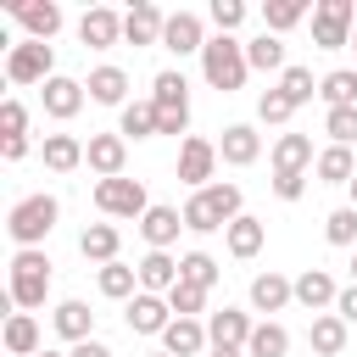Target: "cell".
<instances>
[{
    "label": "cell",
    "instance_id": "db71d44e",
    "mask_svg": "<svg viewBox=\"0 0 357 357\" xmlns=\"http://www.w3.org/2000/svg\"><path fill=\"white\" fill-rule=\"evenodd\" d=\"M346 190H351V206H357V178H351V184H346Z\"/></svg>",
    "mask_w": 357,
    "mask_h": 357
},
{
    "label": "cell",
    "instance_id": "44dd1931",
    "mask_svg": "<svg viewBox=\"0 0 357 357\" xmlns=\"http://www.w3.org/2000/svg\"><path fill=\"white\" fill-rule=\"evenodd\" d=\"M335 279H329V268H307V273H296V307H307V312H324V307H335Z\"/></svg>",
    "mask_w": 357,
    "mask_h": 357
},
{
    "label": "cell",
    "instance_id": "f907efd6",
    "mask_svg": "<svg viewBox=\"0 0 357 357\" xmlns=\"http://www.w3.org/2000/svg\"><path fill=\"white\" fill-rule=\"evenodd\" d=\"M67 357H112V346H100V340H84V346H73Z\"/></svg>",
    "mask_w": 357,
    "mask_h": 357
},
{
    "label": "cell",
    "instance_id": "f35d334b",
    "mask_svg": "<svg viewBox=\"0 0 357 357\" xmlns=\"http://www.w3.org/2000/svg\"><path fill=\"white\" fill-rule=\"evenodd\" d=\"M178 279H184V284L212 290V284H218V262H212L206 251H184V257H178Z\"/></svg>",
    "mask_w": 357,
    "mask_h": 357
},
{
    "label": "cell",
    "instance_id": "2e32d148",
    "mask_svg": "<svg viewBox=\"0 0 357 357\" xmlns=\"http://www.w3.org/2000/svg\"><path fill=\"white\" fill-rule=\"evenodd\" d=\"M162 351H167V357H201V351H212L206 324H201V318H173L167 335H162Z\"/></svg>",
    "mask_w": 357,
    "mask_h": 357
},
{
    "label": "cell",
    "instance_id": "f6af8a7d",
    "mask_svg": "<svg viewBox=\"0 0 357 357\" xmlns=\"http://www.w3.org/2000/svg\"><path fill=\"white\" fill-rule=\"evenodd\" d=\"M0 134H6V139H28V112H22V100H6V106H0Z\"/></svg>",
    "mask_w": 357,
    "mask_h": 357
},
{
    "label": "cell",
    "instance_id": "4dcf8cb0",
    "mask_svg": "<svg viewBox=\"0 0 357 357\" xmlns=\"http://www.w3.org/2000/svg\"><path fill=\"white\" fill-rule=\"evenodd\" d=\"M6 351L11 357H39V324H33V312H11L6 318Z\"/></svg>",
    "mask_w": 357,
    "mask_h": 357
},
{
    "label": "cell",
    "instance_id": "e0dca14e",
    "mask_svg": "<svg viewBox=\"0 0 357 357\" xmlns=\"http://www.w3.org/2000/svg\"><path fill=\"white\" fill-rule=\"evenodd\" d=\"M162 28H167V11L151 6V0H139V6L123 17V39H128V45H162Z\"/></svg>",
    "mask_w": 357,
    "mask_h": 357
},
{
    "label": "cell",
    "instance_id": "83f0119b",
    "mask_svg": "<svg viewBox=\"0 0 357 357\" xmlns=\"http://www.w3.org/2000/svg\"><path fill=\"white\" fill-rule=\"evenodd\" d=\"M346 329H351L346 318L318 312V318H312V329H307V340H312V351H318V357H340V351H346Z\"/></svg>",
    "mask_w": 357,
    "mask_h": 357
},
{
    "label": "cell",
    "instance_id": "5b68a950",
    "mask_svg": "<svg viewBox=\"0 0 357 357\" xmlns=\"http://www.w3.org/2000/svg\"><path fill=\"white\" fill-rule=\"evenodd\" d=\"M151 100H156V123H162V134H184L190 128V84H184V73H156L151 78Z\"/></svg>",
    "mask_w": 357,
    "mask_h": 357
},
{
    "label": "cell",
    "instance_id": "4316f807",
    "mask_svg": "<svg viewBox=\"0 0 357 357\" xmlns=\"http://www.w3.org/2000/svg\"><path fill=\"white\" fill-rule=\"evenodd\" d=\"M173 284H178V262H173L167 251H145V262H139V290L167 296Z\"/></svg>",
    "mask_w": 357,
    "mask_h": 357
},
{
    "label": "cell",
    "instance_id": "603a6c76",
    "mask_svg": "<svg viewBox=\"0 0 357 357\" xmlns=\"http://www.w3.org/2000/svg\"><path fill=\"white\" fill-rule=\"evenodd\" d=\"M223 240H229V257H240V262H245V257H257V251H262L268 223H262V218H251V212H240V218L223 229Z\"/></svg>",
    "mask_w": 357,
    "mask_h": 357
},
{
    "label": "cell",
    "instance_id": "816d5d0a",
    "mask_svg": "<svg viewBox=\"0 0 357 357\" xmlns=\"http://www.w3.org/2000/svg\"><path fill=\"white\" fill-rule=\"evenodd\" d=\"M206 357H240V351H218V346H212V351H206Z\"/></svg>",
    "mask_w": 357,
    "mask_h": 357
},
{
    "label": "cell",
    "instance_id": "bcb514c9",
    "mask_svg": "<svg viewBox=\"0 0 357 357\" xmlns=\"http://www.w3.org/2000/svg\"><path fill=\"white\" fill-rule=\"evenodd\" d=\"M212 22H218V33H234L245 22V6L240 0H212Z\"/></svg>",
    "mask_w": 357,
    "mask_h": 357
},
{
    "label": "cell",
    "instance_id": "7c38bea8",
    "mask_svg": "<svg viewBox=\"0 0 357 357\" xmlns=\"http://www.w3.org/2000/svg\"><path fill=\"white\" fill-rule=\"evenodd\" d=\"M11 17L28 28V39H45V45H50V39L61 33V6H56V0H17Z\"/></svg>",
    "mask_w": 357,
    "mask_h": 357
},
{
    "label": "cell",
    "instance_id": "ab89813d",
    "mask_svg": "<svg viewBox=\"0 0 357 357\" xmlns=\"http://www.w3.org/2000/svg\"><path fill=\"white\" fill-rule=\"evenodd\" d=\"M167 307H173V318H195V312H206V290L178 279V284L167 290Z\"/></svg>",
    "mask_w": 357,
    "mask_h": 357
},
{
    "label": "cell",
    "instance_id": "7bdbcfd3",
    "mask_svg": "<svg viewBox=\"0 0 357 357\" xmlns=\"http://www.w3.org/2000/svg\"><path fill=\"white\" fill-rule=\"evenodd\" d=\"M324 134H329L335 145H351V139H357V106H335V112H324Z\"/></svg>",
    "mask_w": 357,
    "mask_h": 357
},
{
    "label": "cell",
    "instance_id": "b9f144b4",
    "mask_svg": "<svg viewBox=\"0 0 357 357\" xmlns=\"http://www.w3.org/2000/svg\"><path fill=\"white\" fill-rule=\"evenodd\" d=\"M279 89L290 95V106H307V100L318 95V89H312V67H284V73H279Z\"/></svg>",
    "mask_w": 357,
    "mask_h": 357
},
{
    "label": "cell",
    "instance_id": "3957f363",
    "mask_svg": "<svg viewBox=\"0 0 357 357\" xmlns=\"http://www.w3.org/2000/svg\"><path fill=\"white\" fill-rule=\"evenodd\" d=\"M201 73H206V84H212L218 95H234V89L245 84V73H251V61H245V45H240L234 33H218V39H206V50H201Z\"/></svg>",
    "mask_w": 357,
    "mask_h": 357
},
{
    "label": "cell",
    "instance_id": "d6a6232c",
    "mask_svg": "<svg viewBox=\"0 0 357 357\" xmlns=\"http://www.w3.org/2000/svg\"><path fill=\"white\" fill-rule=\"evenodd\" d=\"M100 296H112V301H134V296H139V268H128V262H106V268H100Z\"/></svg>",
    "mask_w": 357,
    "mask_h": 357
},
{
    "label": "cell",
    "instance_id": "6f0895ef",
    "mask_svg": "<svg viewBox=\"0 0 357 357\" xmlns=\"http://www.w3.org/2000/svg\"><path fill=\"white\" fill-rule=\"evenodd\" d=\"M156 357H167V351H156Z\"/></svg>",
    "mask_w": 357,
    "mask_h": 357
},
{
    "label": "cell",
    "instance_id": "9c48e42d",
    "mask_svg": "<svg viewBox=\"0 0 357 357\" xmlns=\"http://www.w3.org/2000/svg\"><path fill=\"white\" fill-rule=\"evenodd\" d=\"M212 167H218V145H212V139H201V134H190V139L178 145V178H184L190 190H206Z\"/></svg>",
    "mask_w": 357,
    "mask_h": 357
},
{
    "label": "cell",
    "instance_id": "7402d4cb",
    "mask_svg": "<svg viewBox=\"0 0 357 357\" xmlns=\"http://www.w3.org/2000/svg\"><path fill=\"white\" fill-rule=\"evenodd\" d=\"M290 301H296V279H284V273H273V268L251 279V307H257V312H279V307H290Z\"/></svg>",
    "mask_w": 357,
    "mask_h": 357
},
{
    "label": "cell",
    "instance_id": "d6986e66",
    "mask_svg": "<svg viewBox=\"0 0 357 357\" xmlns=\"http://www.w3.org/2000/svg\"><path fill=\"white\" fill-rule=\"evenodd\" d=\"M39 100H45V112L56 117V123H67V117H78V106H84V84L78 78H50L45 89H39Z\"/></svg>",
    "mask_w": 357,
    "mask_h": 357
},
{
    "label": "cell",
    "instance_id": "74e56055",
    "mask_svg": "<svg viewBox=\"0 0 357 357\" xmlns=\"http://www.w3.org/2000/svg\"><path fill=\"white\" fill-rule=\"evenodd\" d=\"M307 17V0H268L262 6V28L268 33H284V28H296Z\"/></svg>",
    "mask_w": 357,
    "mask_h": 357
},
{
    "label": "cell",
    "instance_id": "ac0fdd59",
    "mask_svg": "<svg viewBox=\"0 0 357 357\" xmlns=\"http://www.w3.org/2000/svg\"><path fill=\"white\" fill-rule=\"evenodd\" d=\"M162 45H167L173 56H195V50H206L201 17H195V11H173V17H167V28H162Z\"/></svg>",
    "mask_w": 357,
    "mask_h": 357
},
{
    "label": "cell",
    "instance_id": "52a82bcc",
    "mask_svg": "<svg viewBox=\"0 0 357 357\" xmlns=\"http://www.w3.org/2000/svg\"><path fill=\"white\" fill-rule=\"evenodd\" d=\"M351 22H357V6H351V0H318V6H312V45H318V50L351 45Z\"/></svg>",
    "mask_w": 357,
    "mask_h": 357
},
{
    "label": "cell",
    "instance_id": "8d00e7d4",
    "mask_svg": "<svg viewBox=\"0 0 357 357\" xmlns=\"http://www.w3.org/2000/svg\"><path fill=\"white\" fill-rule=\"evenodd\" d=\"M318 95L329 100V112H335V106H357V67H335V73H324Z\"/></svg>",
    "mask_w": 357,
    "mask_h": 357
},
{
    "label": "cell",
    "instance_id": "ba28073f",
    "mask_svg": "<svg viewBox=\"0 0 357 357\" xmlns=\"http://www.w3.org/2000/svg\"><path fill=\"white\" fill-rule=\"evenodd\" d=\"M95 206L106 218H145L151 212V195H145L139 178H100L95 184Z\"/></svg>",
    "mask_w": 357,
    "mask_h": 357
},
{
    "label": "cell",
    "instance_id": "5bb4252c",
    "mask_svg": "<svg viewBox=\"0 0 357 357\" xmlns=\"http://www.w3.org/2000/svg\"><path fill=\"white\" fill-rule=\"evenodd\" d=\"M167 324H173V307H167V296H151V290H139V296L128 301V329H134V335H167Z\"/></svg>",
    "mask_w": 357,
    "mask_h": 357
},
{
    "label": "cell",
    "instance_id": "836d02e7",
    "mask_svg": "<svg viewBox=\"0 0 357 357\" xmlns=\"http://www.w3.org/2000/svg\"><path fill=\"white\" fill-rule=\"evenodd\" d=\"M318 178H324V184H351V178H357V156H351V145H329V151H318Z\"/></svg>",
    "mask_w": 357,
    "mask_h": 357
},
{
    "label": "cell",
    "instance_id": "484cf974",
    "mask_svg": "<svg viewBox=\"0 0 357 357\" xmlns=\"http://www.w3.org/2000/svg\"><path fill=\"white\" fill-rule=\"evenodd\" d=\"M117 245H123V234H117V223H89L84 234H78V251L89 257V262H117Z\"/></svg>",
    "mask_w": 357,
    "mask_h": 357
},
{
    "label": "cell",
    "instance_id": "9f6ffc18",
    "mask_svg": "<svg viewBox=\"0 0 357 357\" xmlns=\"http://www.w3.org/2000/svg\"><path fill=\"white\" fill-rule=\"evenodd\" d=\"M351 50H357V33H351Z\"/></svg>",
    "mask_w": 357,
    "mask_h": 357
},
{
    "label": "cell",
    "instance_id": "d4e9b609",
    "mask_svg": "<svg viewBox=\"0 0 357 357\" xmlns=\"http://www.w3.org/2000/svg\"><path fill=\"white\" fill-rule=\"evenodd\" d=\"M50 324H56V335H61V340L84 346V340H89V329H95V312H89V301H61V307L50 312Z\"/></svg>",
    "mask_w": 357,
    "mask_h": 357
},
{
    "label": "cell",
    "instance_id": "7a4b0ae2",
    "mask_svg": "<svg viewBox=\"0 0 357 357\" xmlns=\"http://www.w3.org/2000/svg\"><path fill=\"white\" fill-rule=\"evenodd\" d=\"M56 218H61V201L56 195H22L6 212V234L17 240V251H39V240L56 229Z\"/></svg>",
    "mask_w": 357,
    "mask_h": 357
},
{
    "label": "cell",
    "instance_id": "681fc988",
    "mask_svg": "<svg viewBox=\"0 0 357 357\" xmlns=\"http://www.w3.org/2000/svg\"><path fill=\"white\" fill-rule=\"evenodd\" d=\"M0 156H6V162H22V156H28V139H0Z\"/></svg>",
    "mask_w": 357,
    "mask_h": 357
},
{
    "label": "cell",
    "instance_id": "f1b7e54d",
    "mask_svg": "<svg viewBox=\"0 0 357 357\" xmlns=\"http://www.w3.org/2000/svg\"><path fill=\"white\" fill-rule=\"evenodd\" d=\"M84 89H89V100H100V106H128V100H123V95H128V73H123V67H95Z\"/></svg>",
    "mask_w": 357,
    "mask_h": 357
},
{
    "label": "cell",
    "instance_id": "d590c367",
    "mask_svg": "<svg viewBox=\"0 0 357 357\" xmlns=\"http://www.w3.org/2000/svg\"><path fill=\"white\" fill-rule=\"evenodd\" d=\"M78 162H84V145L73 134H45V167L50 173H73Z\"/></svg>",
    "mask_w": 357,
    "mask_h": 357
},
{
    "label": "cell",
    "instance_id": "f5cc1de1",
    "mask_svg": "<svg viewBox=\"0 0 357 357\" xmlns=\"http://www.w3.org/2000/svg\"><path fill=\"white\" fill-rule=\"evenodd\" d=\"M351 284H357V251H351Z\"/></svg>",
    "mask_w": 357,
    "mask_h": 357
},
{
    "label": "cell",
    "instance_id": "c3c4849f",
    "mask_svg": "<svg viewBox=\"0 0 357 357\" xmlns=\"http://www.w3.org/2000/svg\"><path fill=\"white\" fill-rule=\"evenodd\" d=\"M335 318H346V324H357V284H346V290L335 296Z\"/></svg>",
    "mask_w": 357,
    "mask_h": 357
},
{
    "label": "cell",
    "instance_id": "6da1fadb",
    "mask_svg": "<svg viewBox=\"0 0 357 357\" xmlns=\"http://www.w3.org/2000/svg\"><path fill=\"white\" fill-rule=\"evenodd\" d=\"M234 218H240V184H206L184 201V229H195V234L229 229Z\"/></svg>",
    "mask_w": 357,
    "mask_h": 357
},
{
    "label": "cell",
    "instance_id": "ffe728a7",
    "mask_svg": "<svg viewBox=\"0 0 357 357\" xmlns=\"http://www.w3.org/2000/svg\"><path fill=\"white\" fill-rule=\"evenodd\" d=\"M178 229H184V212H178V206H151V212L139 218V234H145L151 251H167V245L178 240Z\"/></svg>",
    "mask_w": 357,
    "mask_h": 357
},
{
    "label": "cell",
    "instance_id": "30bf717a",
    "mask_svg": "<svg viewBox=\"0 0 357 357\" xmlns=\"http://www.w3.org/2000/svg\"><path fill=\"white\" fill-rule=\"evenodd\" d=\"M84 162H89L100 178H123V167H128V139H123V134H89Z\"/></svg>",
    "mask_w": 357,
    "mask_h": 357
},
{
    "label": "cell",
    "instance_id": "1f68e13d",
    "mask_svg": "<svg viewBox=\"0 0 357 357\" xmlns=\"http://www.w3.org/2000/svg\"><path fill=\"white\" fill-rule=\"evenodd\" d=\"M245 61H251L257 73H284V67H290V61H284V45H279V33H268V28H262V33L245 45Z\"/></svg>",
    "mask_w": 357,
    "mask_h": 357
},
{
    "label": "cell",
    "instance_id": "9a60e30c",
    "mask_svg": "<svg viewBox=\"0 0 357 357\" xmlns=\"http://www.w3.org/2000/svg\"><path fill=\"white\" fill-rule=\"evenodd\" d=\"M218 156H223L229 167H251V162L262 156V134H257L251 123H229L223 139H218Z\"/></svg>",
    "mask_w": 357,
    "mask_h": 357
},
{
    "label": "cell",
    "instance_id": "cb8c5ba5",
    "mask_svg": "<svg viewBox=\"0 0 357 357\" xmlns=\"http://www.w3.org/2000/svg\"><path fill=\"white\" fill-rule=\"evenodd\" d=\"M307 167H318L312 162V139L307 134H279V145H273V178L279 173H307Z\"/></svg>",
    "mask_w": 357,
    "mask_h": 357
},
{
    "label": "cell",
    "instance_id": "4fadbf2b",
    "mask_svg": "<svg viewBox=\"0 0 357 357\" xmlns=\"http://www.w3.org/2000/svg\"><path fill=\"white\" fill-rule=\"evenodd\" d=\"M78 39H84L89 50H112V45L123 39V17H117L112 6H89V11L78 17Z\"/></svg>",
    "mask_w": 357,
    "mask_h": 357
},
{
    "label": "cell",
    "instance_id": "277c9868",
    "mask_svg": "<svg viewBox=\"0 0 357 357\" xmlns=\"http://www.w3.org/2000/svg\"><path fill=\"white\" fill-rule=\"evenodd\" d=\"M45 296H50V257L45 251H17L11 257V290H6V301L17 312H33V307H45Z\"/></svg>",
    "mask_w": 357,
    "mask_h": 357
},
{
    "label": "cell",
    "instance_id": "8992f818",
    "mask_svg": "<svg viewBox=\"0 0 357 357\" xmlns=\"http://www.w3.org/2000/svg\"><path fill=\"white\" fill-rule=\"evenodd\" d=\"M50 67H56V50H50L45 39H22V45L6 50V78H11V84H39V89H45V84L56 78Z\"/></svg>",
    "mask_w": 357,
    "mask_h": 357
},
{
    "label": "cell",
    "instance_id": "60d3db41",
    "mask_svg": "<svg viewBox=\"0 0 357 357\" xmlns=\"http://www.w3.org/2000/svg\"><path fill=\"white\" fill-rule=\"evenodd\" d=\"M324 234H329V245H357V206H335L324 218Z\"/></svg>",
    "mask_w": 357,
    "mask_h": 357
},
{
    "label": "cell",
    "instance_id": "e575fe53",
    "mask_svg": "<svg viewBox=\"0 0 357 357\" xmlns=\"http://www.w3.org/2000/svg\"><path fill=\"white\" fill-rule=\"evenodd\" d=\"M284 351H290V329H284V324H273V318H268V324H257V329H251V340H245V357H284Z\"/></svg>",
    "mask_w": 357,
    "mask_h": 357
},
{
    "label": "cell",
    "instance_id": "7dc6e473",
    "mask_svg": "<svg viewBox=\"0 0 357 357\" xmlns=\"http://www.w3.org/2000/svg\"><path fill=\"white\" fill-rule=\"evenodd\" d=\"M301 190H307V173H279L273 178V195L279 201H301Z\"/></svg>",
    "mask_w": 357,
    "mask_h": 357
},
{
    "label": "cell",
    "instance_id": "f546056e",
    "mask_svg": "<svg viewBox=\"0 0 357 357\" xmlns=\"http://www.w3.org/2000/svg\"><path fill=\"white\" fill-rule=\"evenodd\" d=\"M117 134H123V139H151V134H162V123H156V100H128Z\"/></svg>",
    "mask_w": 357,
    "mask_h": 357
},
{
    "label": "cell",
    "instance_id": "11a10c76",
    "mask_svg": "<svg viewBox=\"0 0 357 357\" xmlns=\"http://www.w3.org/2000/svg\"><path fill=\"white\" fill-rule=\"evenodd\" d=\"M39 357H61V351H39Z\"/></svg>",
    "mask_w": 357,
    "mask_h": 357
},
{
    "label": "cell",
    "instance_id": "8fae6325",
    "mask_svg": "<svg viewBox=\"0 0 357 357\" xmlns=\"http://www.w3.org/2000/svg\"><path fill=\"white\" fill-rule=\"evenodd\" d=\"M251 329H257V324H251L240 307H223V312H212V318H206V340H212L218 351H245Z\"/></svg>",
    "mask_w": 357,
    "mask_h": 357
},
{
    "label": "cell",
    "instance_id": "ee69618b",
    "mask_svg": "<svg viewBox=\"0 0 357 357\" xmlns=\"http://www.w3.org/2000/svg\"><path fill=\"white\" fill-rule=\"evenodd\" d=\"M290 112H296V106H290V95H284L279 84L257 95V117H262V123H290Z\"/></svg>",
    "mask_w": 357,
    "mask_h": 357
}]
</instances>
